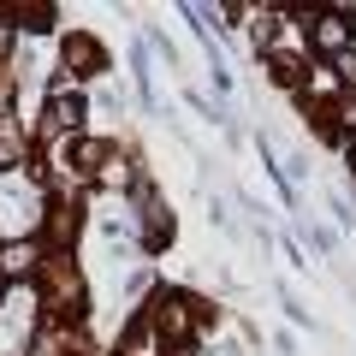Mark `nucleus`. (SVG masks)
<instances>
[{"instance_id": "obj_4", "label": "nucleus", "mask_w": 356, "mask_h": 356, "mask_svg": "<svg viewBox=\"0 0 356 356\" xmlns=\"http://www.w3.org/2000/svg\"><path fill=\"white\" fill-rule=\"evenodd\" d=\"M77 119H83V102L60 89V95L48 102V125H54V131H77Z\"/></svg>"}, {"instance_id": "obj_9", "label": "nucleus", "mask_w": 356, "mask_h": 356, "mask_svg": "<svg viewBox=\"0 0 356 356\" xmlns=\"http://www.w3.org/2000/svg\"><path fill=\"white\" fill-rule=\"evenodd\" d=\"M0 297H6V280H0Z\"/></svg>"}, {"instance_id": "obj_7", "label": "nucleus", "mask_w": 356, "mask_h": 356, "mask_svg": "<svg viewBox=\"0 0 356 356\" xmlns=\"http://www.w3.org/2000/svg\"><path fill=\"white\" fill-rule=\"evenodd\" d=\"M339 125L356 131V95H344V102H339Z\"/></svg>"}, {"instance_id": "obj_3", "label": "nucleus", "mask_w": 356, "mask_h": 356, "mask_svg": "<svg viewBox=\"0 0 356 356\" xmlns=\"http://www.w3.org/2000/svg\"><path fill=\"white\" fill-rule=\"evenodd\" d=\"M30 267H36V243H0V280H24Z\"/></svg>"}, {"instance_id": "obj_8", "label": "nucleus", "mask_w": 356, "mask_h": 356, "mask_svg": "<svg viewBox=\"0 0 356 356\" xmlns=\"http://www.w3.org/2000/svg\"><path fill=\"white\" fill-rule=\"evenodd\" d=\"M6 48H13V30H6V24H0V54H6Z\"/></svg>"}, {"instance_id": "obj_6", "label": "nucleus", "mask_w": 356, "mask_h": 356, "mask_svg": "<svg viewBox=\"0 0 356 356\" xmlns=\"http://www.w3.org/2000/svg\"><path fill=\"white\" fill-rule=\"evenodd\" d=\"M65 65H102V48H95L89 36H72L65 42Z\"/></svg>"}, {"instance_id": "obj_5", "label": "nucleus", "mask_w": 356, "mask_h": 356, "mask_svg": "<svg viewBox=\"0 0 356 356\" xmlns=\"http://www.w3.org/2000/svg\"><path fill=\"white\" fill-rule=\"evenodd\" d=\"M24 161V137H18V125L6 113H0V166H18Z\"/></svg>"}, {"instance_id": "obj_1", "label": "nucleus", "mask_w": 356, "mask_h": 356, "mask_svg": "<svg viewBox=\"0 0 356 356\" xmlns=\"http://www.w3.org/2000/svg\"><path fill=\"white\" fill-rule=\"evenodd\" d=\"M154 327H161L172 344H184L196 332V303L191 297H161V303H154Z\"/></svg>"}, {"instance_id": "obj_2", "label": "nucleus", "mask_w": 356, "mask_h": 356, "mask_svg": "<svg viewBox=\"0 0 356 356\" xmlns=\"http://www.w3.org/2000/svg\"><path fill=\"white\" fill-rule=\"evenodd\" d=\"M309 36H315L321 54L344 60V54H350V18H344V13H315V18H309Z\"/></svg>"}]
</instances>
